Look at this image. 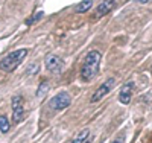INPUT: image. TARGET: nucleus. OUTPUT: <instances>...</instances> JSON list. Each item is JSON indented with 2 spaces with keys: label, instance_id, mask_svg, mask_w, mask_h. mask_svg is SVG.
Instances as JSON below:
<instances>
[{
  "label": "nucleus",
  "instance_id": "1a4fd4ad",
  "mask_svg": "<svg viewBox=\"0 0 152 143\" xmlns=\"http://www.w3.org/2000/svg\"><path fill=\"white\" fill-rule=\"evenodd\" d=\"M91 6H93V0H82L79 5H76L75 12L76 14H84L88 9H91Z\"/></svg>",
  "mask_w": 152,
  "mask_h": 143
},
{
  "label": "nucleus",
  "instance_id": "20e7f679",
  "mask_svg": "<svg viewBox=\"0 0 152 143\" xmlns=\"http://www.w3.org/2000/svg\"><path fill=\"white\" fill-rule=\"evenodd\" d=\"M24 116V103H23V98L20 95H15L12 98V119L15 123H20Z\"/></svg>",
  "mask_w": 152,
  "mask_h": 143
},
{
  "label": "nucleus",
  "instance_id": "ddd939ff",
  "mask_svg": "<svg viewBox=\"0 0 152 143\" xmlns=\"http://www.w3.org/2000/svg\"><path fill=\"white\" fill-rule=\"evenodd\" d=\"M35 72H38V64H31V66L28 67V75H32Z\"/></svg>",
  "mask_w": 152,
  "mask_h": 143
},
{
  "label": "nucleus",
  "instance_id": "0eeeda50",
  "mask_svg": "<svg viewBox=\"0 0 152 143\" xmlns=\"http://www.w3.org/2000/svg\"><path fill=\"white\" fill-rule=\"evenodd\" d=\"M134 87H135V84H134L132 81H128L126 84L122 85V90H120V93H119V100H120L122 103H125V105H126V103H129Z\"/></svg>",
  "mask_w": 152,
  "mask_h": 143
},
{
  "label": "nucleus",
  "instance_id": "4468645a",
  "mask_svg": "<svg viewBox=\"0 0 152 143\" xmlns=\"http://www.w3.org/2000/svg\"><path fill=\"white\" fill-rule=\"evenodd\" d=\"M41 17H43V12H38L37 15H34L32 18H29V20H28L26 23H28V24H32V23H35V20H38V18H41Z\"/></svg>",
  "mask_w": 152,
  "mask_h": 143
},
{
  "label": "nucleus",
  "instance_id": "6e6552de",
  "mask_svg": "<svg viewBox=\"0 0 152 143\" xmlns=\"http://www.w3.org/2000/svg\"><path fill=\"white\" fill-rule=\"evenodd\" d=\"M114 6H116V0H104V2L97 6L96 17H99V18H100V17L107 15L111 9H114Z\"/></svg>",
  "mask_w": 152,
  "mask_h": 143
},
{
  "label": "nucleus",
  "instance_id": "f8f14e48",
  "mask_svg": "<svg viewBox=\"0 0 152 143\" xmlns=\"http://www.w3.org/2000/svg\"><path fill=\"white\" fill-rule=\"evenodd\" d=\"M47 90H49V85H47V84L43 81V82H41V85H40V88H38V92H37V96L41 99V98L44 96V93L47 92Z\"/></svg>",
  "mask_w": 152,
  "mask_h": 143
},
{
  "label": "nucleus",
  "instance_id": "9d476101",
  "mask_svg": "<svg viewBox=\"0 0 152 143\" xmlns=\"http://www.w3.org/2000/svg\"><path fill=\"white\" fill-rule=\"evenodd\" d=\"M88 136H90V131H88V129H84V131H81L78 136H76V139L72 143H87Z\"/></svg>",
  "mask_w": 152,
  "mask_h": 143
},
{
  "label": "nucleus",
  "instance_id": "f257e3e1",
  "mask_svg": "<svg viewBox=\"0 0 152 143\" xmlns=\"http://www.w3.org/2000/svg\"><path fill=\"white\" fill-rule=\"evenodd\" d=\"M99 66H100V52L90 50L85 56V62L81 70V78L84 81H91L99 73Z\"/></svg>",
  "mask_w": 152,
  "mask_h": 143
},
{
  "label": "nucleus",
  "instance_id": "423d86ee",
  "mask_svg": "<svg viewBox=\"0 0 152 143\" xmlns=\"http://www.w3.org/2000/svg\"><path fill=\"white\" fill-rule=\"evenodd\" d=\"M46 69L52 73H61L64 69V61L58 58L56 55H47L46 56Z\"/></svg>",
  "mask_w": 152,
  "mask_h": 143
},
{
  "label": "nucleus",
  "instance_id": "f03ea898",
  "mask_svg": "<svg viewBox=\"0 0 152 143\" xmlns=\"http://www.w3.org/2000/svg\"><path fill=\"white\" fill-rule=\"evenodd\" d=\"M26 55H28L26 49H18V50L11 52V54H8L2 61H0V69H2L3 72H14L23 62V59H24Z\"/></svg>",
  "mask_w": 152,
  "mask_h": 143
},
{
  "label": "nucleus",
  "instance_id": "2eb2a0df",
  "mask_svg": "<svg viewBox=\"0 0 152 143\" xmlns=\"http://www.w3.org/2000/svg\"><path fill=\"white\" fill-rule=\"evenodd\" d=\"M113 143H125V139H123V137H119V139H116V140H114Z\"/></svg>",
  "mask_w": 152,
  "mask_h": 143
},
{
  "label": "nucleus",
  "instance_id": "7ed1b4c3",
  "mask_svg": "<svg viewBox=\"0 0 152 143\" xmlns=\"http://www.w3.org/2000/svg\"><path fill=\"white\" fill-rule=\"evenodd\" d=\"M70 102H72L70 95L66 93V92H62V93L55 95L52 99H50L49 105H50V108H53V110H64V108H67L70 105Z\"/></svg>",
  "mask_w": 152,
  "mask_h": 143
},
{
  "label": "nucleus",
  "instance_id": "9b49d317",
  "mask_svg": "<svg viewBox=\"0 0 152 143\" xmlns=\"http://www.w3.org/2000/svg\"><path fill=\"white\" fill-rule=\"evenodd\" d=\"M9 120L5 117V116H0V131H2L3 134H6L9 131Z\"/></svg>",
  "mask_w": 152,
  "mask_h": 143
},
{
  "label": "nucleus",
  "instance_id": "39448f33",
  "mask_svg": "<svg viewBox=\"0 0 152 143\" xmlns=\"http://www.w3.org/2000/svg\"><path fill=\"white\" fill-rule=\"evenodd\" d=\"M114 85H116V79H114V78H110V79H107L105 82H102V84L99 85V88L94 92V95L91 96L90 100H91V102H97V100H100L105 95H108V93L111 92Z\"/></svg>",
  "mask_w": 152,
  "mask_h": 143
},
{
  "label": "nucleus",
  "instance_id": "dca6fc26",
  "mask_svg": "<svg viewBox=\"0 0 152 143\" xmlns=\"http://www.w3.org/2000/svg\"><path fill=\"white\" fill-rule=\"evenodd\" d=\"M135 2H138V3H148V2H151V0H135Z\"/></svg>",
  "mask_w": 152,
  "mask_h": 143
}]
</instances>
